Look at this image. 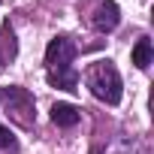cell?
I'll use <instances>...</instances> for the list:
<instances>
[{"mask_svg": "<svg viewBox=\"0 0 154 154\" xmlns=\"http://www.w3.org/2000/svg\"><path fill=\"white\" fill-rule=\"evenodd\" d=\"M75 60V45L66 36H54L45 48V75L48 82L60 91H75L79 88V72L72 66Z\"/></svg>", "mask_w": 154, "mask_h": 154, "instance_id": "6da1fadb", "label": "cell"}, {"mask_svg": "<svg viewBox=\"0 0 154 154\" xmlns=\"http://www.w3.org/2000/svg\"><path fill=\"white\" fill-rule=\"evenodd\" d=\"M118 21H121V9H118L115 0H103V3L94 9V15H91V24L100 33H112L118 27Z\"/></svg>", "mask_w": 154, "mask_h": 154, "instance_id": "277c9868", "label": "cell"}, {"mask_svg": "<svg viewBox=\"0 0 154 154\" xmlns=\"http://www.w3.org/2000/svg\"><path fill=\"white\" fill-rule=\"evenodd\" d=\"M0 103H3L6 115H12L15 124L21 127H33L36 121V106H33V94L27 88H18V85H9L0 91Z\"/></svg>", "mask_w": 154, "mask_h": 154, "instance_id": "3957f363", "label": "cell"}, {"mask_svg": "<svg viewBox=\"0 0 154 154\" xmlns=\"http://www.w3.org/2000/svg\"><path fill=\"white\" fill-rule=\"evenodd\" d=\"M79 118H82L79 109L69 106V103H54V106H51V121H54L57 127H75Z\"/></svg>", "mask_w": 154, "mask_h": 154, "instance_id": "5b68a950", "label": "cell"}, {"mask_svg": "<svg viewBox=\"0 0 154 154\" xmlns=\"http://www.w3.org/2000/svg\"><path fill=\"white\" fill-rule=\"evenodd\" d=\"M85 85L91 88V94L109 106H118L124 97V82H121V72L112 60H94L85 72Z\"/></svg>", "mask_w": 154, "mask_h": 154, "instance_id": "7a4b0ae2", "label": "cell"}, {"mask_svg": "<svg viewBox=\"0 0 154 154\" xmlns=\"http://www.w3.org/2000/svg\"><path fill=\"white\" fill-rule=\"evenodd\" d=\"M151 54H154V51H151V39H148V36L136 39V45H133V54H130V57H133V63H136L139 69H148Z\"/></svg>", "mask_w": 154, "mask_h": 154, "instance_id": "8992f818", "label": "cell"}, {"mask_svg": "<svg viewBox=\"0 0 154 154\" xmlns=\"http://www.w3.org/2000/svg\"><path fill=\"white\" fill-rule=\"evenodd\" d=\"M0 151H18V142H15V133L6 127V124H0Z\"/></svg>", "mask_w": 154, "mask_h": 154, "instance_id": "52a82bcc", "label": "cell"}]
</instances>
